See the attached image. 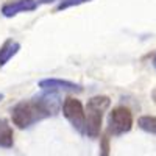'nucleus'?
I'll use <instances>...</instances> for the list:
<instances>
[{
	"mask_svg": "<svg viewBox=\"0 0 156 156\" xmlns=\"http://www.w3.org/2000/svg\"><path fill=\"white\" fill-rule=\"evenodd\" d=\"M111 100L106 95H95L87 100L86 111H84V133L89 137H98L101 129L103 114L109 108Z\"/></svg>",
	"mask_w": 156,
	"mask_h": 156,
	"instance_id": "obj_1",
	"label": "nucleus"
},
{
	"mask_svg": "<svg viewBox=\"0 0 156 156\" xmlns=\"http://www.w3.org/2000/svg\"><path fill=\"white\" fill-rule=\"evenodd\" d=\"M11 119H12V123L17 128L25 129V128H30L33 123H36L39 120L47 119V115L33 101V98H30V100H22L12 106Z\"/></svg>",
	"mask_w": 156,
	"mask_h": 156,
	"instance_id": "obj_2",
	"label": "nucleus"
},
{
	"mask_svg": "<svg viewBox=\"0 0 156 156\" xmlns=\"http://www.w3.org/2000/svg\"><path fill=\"white\" fill-rule=\"evenodd\" d=\"M133 128V114L126 106H115L108 115V133L122 136Z\"/></svg>",
	"mask_w": 156,
	"mask_h": 156,
	"instance_id": "obj_3",
	"label": "nucleus"
},
{
	"mask_svg": "<svg viewBox=\"0 0 156 156\" xmlns=\"http://www.w3.org/2000/svg\"><path fill=\"white\" fill-rule=\"evenodd\" d=\"M62 114L76 131H80L81 134L84 133V109L80 100L67 97L62 101Z\"/></svg>",
	"mask_w": 156,
	"mask_h": 156,
	"instance_id": "obj_4",
	"label": "nucleus"
},
{
	"mask_svg": "<svg viewBox=\"0 0 156 156\" xmlns=\"http://www.w3.org/2000/svg\"><path fill=\"white\" fill-rule=\"evenodd\" d=\"M33 101L41 108L47 117L50 115H56L62 106V101L58 92H51V90H44V92L37 94L33 97Z\"/></svg>",
	"mask_w": 156,
	"mask_h": 156,
	"instance_id": "obj_5",
	"label": "nucleus"
},
{
	"mask_svg": "<svg viewBox=\"0 0 156 156\" xmlns=\"http://www.w3.org/2000/svg\"><path fill=\"white\" fill-rule=\"evenodd\" d=\"M39 87L42 90H51V92H58V90H67V92H83V86L69 81V80H59V78H45V80L39 81Z\"/></svg>",
	"mask_w": 156,
	"mask_h": 156,
	"instance_id": "obj_6",
	"label": "nucleus"
},
{
	"mask_svg": "<svg viewBox=\"0 0 156 156\" xmlns=\"http://www.w3.org/2000/svg\"><path fill=\"white\" fill-rule=\"evenodd\" d=\"M37 8V0H16L2 6V14L5 17H14L19 12H28Z\"/></svg>",
	"mask_w": 156,
	"mask_h": 156,
	"instance_id": "obj_7",
	"label": "nucleus"
},
{
	"mask_svg": "<svg viewBox=\"0 0 156 156\" xmlns=\"http://www.w3.org/2000/svg\"><path fill=\"white\" fill-rule=\"evenodd\" d=\"M20 50V44L12 41V39H8V41H5V44L0 47V67H3L5 64L14 56L17 51Z\"/></svg>",
	"mask_w": 156,
	"mask_h": 156,
	"instance_id": "obj_8",
	"label": "nucleus"
},
{
	"mask_svg": "<svg viewBox=\"0 0 156 156\" xmlns=\"http://www.w3.org/2000/svg\"><path fill=\"white\" fill-rule=\"evenodd\" d=\"M12 128L9 126L6 119H0V147L3 148H11L14 144V139H12Z\"/></svg>",
	"mask_w": 156,
	"mask_h": 156,
	"instance_id": "obj_9",
	"label": "nucleus"
},
{
	"mask_svg": "<svg viewBox=\"0 0 156 156\" xmlns=\"http://www.w3.org/2000/svg\"><path fill=\"white\" fill-rule=\"evenodd\" d=\"M137 126L145 133L156 136V117L154 115H140L137 119Z\"/></svg>",
	"mask_w": 156,
	"mask_h": 156,
	"instance_id": "obj_10",
	"label": "nucleus"
},
{
	"mask_svg": "<svg viewBox=\"0 0 156 156\" xmlns=\"http://www.w3.org/2000/svg\"><path fill=\"white\" fill-rule=\"evenodd\" d=\"M87 2H90V0H61L59 5L56 6V11H62V9L78 6V5H83V3H87Z\"/></svg>",
	"mask_w": 156,
	"mask_h": 156,
	"instance_id": "obj_11",
	"label": "nucleus"
},
{
	"mask_svg": "<svg viewBox=\"0 0 156 156\" xmlns=\"http://www.w3.org/2000/svg\"><path fill=\"white\" fill-rule=\"evenodd\" d=\"M100 156H109V137L106 134L100 139Z\"/></svg>",
	"mask_w": 156,
	"mask_h": 156,
	"instance_id": "obj_12",
	"label": "nucleus"
},
{
	"mask_svg": "<svg viewBox=\"0 0 156 156\" xmlns=\"http://www.w3.org/2000/svg\"><path fill=\"white\" fill-rule=\"evenodd\" d=\"M53 2H56V0H37V5H39V3H42V5H48V3H53Z\"/></svg>",
	"mask_w": 156,
	"mask_h": 156,
	"instance_id": "obj_13",
	"label": "nucleus"
},
{
	"mask_svg": "<svg viewBox=\"0 0 156 156\" xmlns=\"http://www.w3.org/2000/svg\"><path fill=\"white\" fill-rule=\"evenodd\" d=\"M151 98H153V101H154V105H156V89L151 92Z\"/></svg>",
	"mask_w": 156,
	"mask_h": 156,
	"instance_id": "obj_14",
	"label": "nucleus"
},
{
	"mask_svg": "<svg viewBox=\"0 0 156 156\" xmlns=\"http://www.w3.org/2000/svg\"><path fill=\"white\" fill-rule=\"evenodd\" d=\"M151 64H153V67H154V70H156V55L153 56V61H151Z\"/></svg>",
	"mask_w": 156,
	"mask_h": 156,
	"instance_id": "obj_15",
	"label": "nucleus"
},
{
	"mask_svg": "<svg viewBox=\"0 0 156 156\" xmlns=\"http://www.w3.org/2000/svg\"><path fill=\"white\" fill-rule=\"evenodd\" d=\"M3 100V94H0V101H2Z\"/></svg>",
	"mask_w": 156,
	"mask_h": 156,
	"instance_id": "obj_16",
	"label": "nucleus"
}]
</instances>
